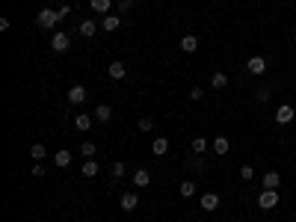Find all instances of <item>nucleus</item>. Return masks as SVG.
Wrapping results in <instances>:
<instances>
[{
	"mask_svg": "<svg viewBox=\"0 0 296 222\" xmlns=\"http://www.w3.org/2000/svg\"><path fill=\"white\" fill-rule=\"evenodd\" d=\"M89 6H92V12H98V15H107L110 6H113V0H89Z\"/></svg>",
	"mask_w": 296,
	"mask_h": 222,
	"instance_id": "nucleus-17",
	"label": "nucleus"
},
{
	"mask_svg": "<svg viewBox=\"0 0 296 222\" xmlns=\"http://www.w3.org/2000/svg\"><path fill=\"white\" fill-rule=\"evenodd\" d=\"M80 154H83V157H86V160H92V157H95V154H98V145H95V142H92V139H86V142H83V145H80Z\"/></svg>",
	"mask_w": 296,
	"mask_h": 222,
	"instance_id": "nucleus-20",
	"label": "nucleus"
},
{
	"mask_svg": "<svg viewBox=\"0 0 296 222\" xmlns=\"http://www.w3.org/2000/svg\"><path fill=\"white\" fill-rule=\"evenodd\" d=\"M293 119H296V110H293L290 104H281V107L276 110V122H278V125H290Z\"/></svg>",
	"mask_w": 296,
	"mask_h": 222,
	"instance_id": "nucleus-3",
	"label": "nucleus"
},
{
	"mask_svg": "<svg viewBox=\"0 0 296 222\" xmlns=\"http://www.w3.org/2000/svg\"><path fill=\"white\" fill-rule=\"evenodd\" d=\"M54 163H56L59 169H68V163H71V154H68V151H56V154H54Z\"/></svg>",
	"mask_w": 296,
	"mask_h": 222,
	"instance_id": "nucleus-26",
	"label": "nucleus"
},
{
	"mask_svg": "<svg viewBox=\"0 0 296 222\" xmlns=\"http://www.w3.org/2000/svg\"><path fill=\"white\" fill-rule=\"evenodd\" d=\"M95 125V116H89V113H77V119H74V128L77 130H89Z\"/></svg>",
	"mask_w": 296,
	"mask_h": 222,
	"instance_id": "nucleus-13",
	"label": "nucleus"
},
{
	"mask_svg": "<svg viewBox=\"0 0 296 222\" xmlns=\"http://www.w3.org/2000/svg\"><path fill=\"white\" fill-rule=\"evenodd\" d=\"M151 151H154L157 157H163V154L169 151V139H166V136H157V139L151 142Z\"/></svg>",
	"mask_w": 296,
	"mask_h": 222,
	"instance_id": "nucleus-15",
	"label": "nucleus"
},
{
	"mask_svg": "<svg viewBox=\"0 0 296 222\" xmlns=\"http://www.w3.org/2000/svg\"><path fill=\"white\" fill-rule=\"evenodd\" d=\"M234 222H243V219H234Z\"/></svg>",
	"mask_w": 296,
	"mask_h": 222,
	"instance_id": "nucleus-35",
	"label": "nucleus"
},
{
	"mask_svg": "<svg viewBox=\"0 0 296 222\" xmlns=\"http://www.w3.org/2000/svg\"><path fill=\"white\" fill-rule=\"evenodd\" d=\"M225 86H228V77L222 71H216L213 77H210V89H225Z\"/></svg>",
	"mask_w": 296,
	"mask_h": 222,
	"instance_id": "nucleus-21",
	"label": "nucleus"
},
{
	"mask_svg": "<svg viewBox=\"0 0 296 222\" xmlns=\"http://www.w3.org/2000/svg\"><path fill=\"white\" fill-rule=\"evenodd\" d=\"M240 178H243V181H252V178H255V169H252V166H243V169H240Z\"/></svg>",
	"mask_w": 296,
	"mask_h": 222,
	"instance_id": "nucleus-29",
	"label": "nucleus"
},
{
	"mask_svg": "<svg viewBox=\"0 0 296 222\" xmlns=\"http://www.w3.org/2000/svg\"><path fill=\"white\" fill-rule=\"evenodd\" d=\"M278 204V190H261V196H258V207L261 210H273Z\"/></svg>",
	"mask_w": 296,
	"mask_h": 222,
	"instance_id": "nucleus-2",
	"label": "nucleus"
},
{
	"mask_svg": "<svg viewBox=\"0 0 296 222\" xmlns=\"http://www.w3.org/2000/svg\"><path fill=\"white\" fill-rule=\"evenodd\" d=\"M56 12H59V21H62V18H68V12H71V6H68V3H62V6H59Z\"/></svg>",
	"mask_w": 296,
	"mask_h": 222,
	"instance_id": "nucleus-33",
	"label": "nucleus"
},
{
	"mask_svg": "<svg viewBox=\"0 0 296 222\" xmlns=\"http://www.w3.org/2000/svg\"><path fill=\"white\" fill-rule=\"evenodd\" d=\"M133 184H136V190H145L148 184H151V175H148L145 169H136V175H133Z\"/></svg>",
	"mask_w": 296,
	"mask_h": 222,
	"instance_id": "nucleus-14",
	"label": "nucleus"
},
{
	"mask_svg": "<svg viewBox=\"0 0 296 222\" xmlns=\"http://www.w3.org/2000/svg\"><path fill=\"white\" fill-rule=\"evenodd\" d=\"M80 172H83V178H95V175H98V163H95V160H83Z\"/></svg>",
	"mask_w": 296,
	"mask_h": 222,
	"instance_id": "nucleus-24",
	"label": "nucleus"
},
{
	"mask_svg": "<svg viewBox=\"0 0 296 222\" xmlns=\"http://www.w3.org/2000/svg\"><path fill=\"white\" fill-rule=\"evenodd\" d=\"M83 101H86V86L74 83V86L68 89V104H74V107H77V104H83Z\"/></svg>",
	"mask_w": 296,
	"mask_h": 222,
	"instance_id": "nucleus-5",
	"label": "nucleus"
},
{
	"mask_svg": "<svg viewBox=\"0 0 296 222\" xmlns=\"http://www.w3.org/2000/svg\"><path fill=\"white\" fill-rule=\"evenodd\" d=\"M92 116H95V122H104V125H107L110 119H113V107H110V104H98Z\"/></svg>",
	"mask_w": 296,
	"mask_h": 222,
	"instance_id": "nucleus-9",
	"label": "nucleus"
},
{
	"mask_svg": "<svg viewBox=\"0 0 296 222\" xmlns=\"http://www.w3.org/2000/svg\"><path fill=\"white\" fill-rule=\"evenodd\" d=\"M178 193H181L184 199H193V196H196V184H193V181H184L181 187H178Z\"/></svg>",
	"mask_w": 296,
	"mask_h": 222,
	"instance_id": "nucleus-25",
	"label": "nucleus"
},
{
	"mask_svg": "<svg viewBox=\"0 0 296 222\" xmlns=\"http://www.w3.org/2000/svg\"><path fill=\"white\" fill-rule=\"evenodd\" d=\"M119 204H122V210H128V213H130V210H136V207H139V196H136V193H125Z\"/></svg>",
	"mask_w": 296,
	"mask_h": 222,
	"instance_id": "nucleus-11",
	"label": "nucleus"
},
{
	"mask_svg": "<svg viewBox=\"0 0 296 222\" xmlns=\"http://www.w3.org/2000/svg\"><path fill=\"white\" fill-rule=\"evenodd\" d=\"M45 154H48V151H45L42 142H36V145L30 148V157H33V160H45Z\"/></svg>",
	"mask_w": 296,
	"mask_h": 222,
	"instance_id": "nucleus-27",
	"label": "nucleus"
},
{
	"mask_svg": "<svg viewBox=\"0 0 296 222\" xmlns=\"http://www.w3.org/2000/svg\"><path fill=\"white\" fill-rule=\"evenodd\" d=\"M110 172H113V181L125 178V163H122V160H113V169H110Z\"/></svg>",
	"mask_w": 296,
	"mask_h": 222,
	"instance_id": "nucleus-28",
	"label": "nucleus"
},
{
	"mask_svg": "<svg viewBox=\"0 0 296 222\" xmlns=\"http://www.w3.org/2000/svg\"><path fill=\"white\" fill-rule=\"evenodd\" d=\"M190 148H193V154H204L207 151V139L204 136H193L190 139Z\"/></svg>",
	"mask_w": 296,
	"mask_h": 222,
	"instance_id": "nucleus-19",
	"label": "nucleus"
},
{
	"mask_svg": "<svg viewBox=\"0 0 296 222\" xmlns=\"http://www.w3.org/2000/svg\"><path fill=\"white\" fill-rule=\"evenodd\" d=\"M278 184H281V175H278L276 169H270V172L261 178V187H264V190H278Z\"/></svg>",
	"mask_w": 296,
	"mask_h": 222,
	"instance_id": "nucleus-6",
	"label": "nucleus"
},
{
	"mask_svg": "<svg viewBox=\"0 0 296 222\" xmlns=\"http://www.w3.org/2000/svg\"><path fill=\"white\" fill-rule=\"evenodd\" d=\"M151 128H154V122L148 119V116H142V119H139V130H151Z\"/></svg>",
	"mask_w": 296,
	"mask_h": 222,
	"instance_id": "nucleus-30",
	"label": "nucleus"
},
{
	"mask_svg": "<svg viewBox=\"0 0 296 222\" xmlns=\"http://www.w3.org/2000/svg\"><path fill=\"white\" fill-rule=\"evenodd\" d=\"M51 48H54L56 54H65V51L71 48V42H68V36H65V33H54V39H51Z\"/></svg>",
	"mask_w": 296,
	"mask_h": 222,
	"instance_id": "nucleus-7",
	"label": "nucleus"
},
{
	"mask_svg": "<svg viewBox=\"0 0 296 222\" xmlns=\"http://www.w3.org/2000/svg\"><path fill=\"white\" fill-rule=\"evenodd\" d=\"M95 30H98V24H95L92 18H86V21L80 24V36H86V39H92V36H95Z\"/></svg>",
	"mask_w": 296,
	"mask_h": 222,
	"instance_id": "nucleus-22",
	"label": "nucleus"
},
{
	"mask_svg": "<svg viewBox=\"0 0 296 222\" xmlns=\"http://www.w3.org/2000/svg\"><path fill=\"white\" fill-rule=\"evenodd\" d=\"M228 151H231V139H228V136H216V139H213V154L225 157Z\"/></svg>",
	"mask_w": 296,
	"mask_h": 222,
	"instance_id": "nucleus-8",
	"label": "nucleus"
},
{
	"mask_svg": "<svg viewBox=\"0 0 296 222\" xmlns=\"http://www.w3.org/2000/svg\"><path fill=\"white\" fill-rule=\"evenodd\" d=\"M270 95H273V86H258V89H255V101H258V104L270 101Z\"/></svg>",
	"mask_w": 296,
	"mask_h": 222,
	"instance_id": "nucleus-23",
	"label": "nucleus"
},
{
	"mask_svg": "<svg viewBox=\"0 0 296 222\" xmlns=\"http://www.w3.org/2000/svg\"><path fill=\"white\" fill-rule=\"evenodd\" d=\"M101 27H104L107 33H113V30H119V27H122V18H119V15H107V18L101 21Z\"/></svg>",
	"mask_w": 296,
	"mask_h": 222,
	"instance_id": "nucleus-18",
	"label": "nucleus"
},
{
	"mask_svg": "<svg viewBox=\"0 0 296 222\" xmlns=\"http://www.w3.org/2000/svg\"><path fill=\"white\" fill-rule=\"evenodd\" d=\"M33 178H45V166H42V163L33 166Z\"/></svg>",
	"mask_w": 296,
	"mask_h": 222,
	"instance_id": "nucleus-32",
	"label": "nucleus"
},
{
	"mask_svg": "<svg viewBox=\"0 0 296 222\" xmlns=\"http://www.w3.org/2000/svg\"><path fill=\"white\" fill-rule=\"evenodd\" d=\"M199 204H202L207 213H213V210L219 207V196H216V193H204V196L199 199Z\"/></svg>",
	"mask_w": 296,
	"mask_h": 222,
	"instance_id": "nucleus-10",
	"label": "nucleus"
},
{
	"mask_svg": "<svg viewBox=\"0 0 296 222\" xmlns=\"http://www.w3.org/2000/svg\"><path fill=\"white\" fill-rule=\"evenodd\" d=\"M36 24H39L42 30H51V27L59 24V12L56 9H42L39 15H36Z\"/></svg>",
	"mask_w": 296,
	"mask_h": 222,
	"instance_id": "nucleus-1",
	"label": "nucleus"
},
{
	"mask_svg": "<svg viewBox=\"0 0 296 222\" xmlns=\"http://www.w3.org/2000/svg\"><path fill=\"white\" fill-rule=\"evenodd\" d=\"M119 9H122V12H128V9H133V0H119Z\"/></svg>",
	"mask_w": 296,
	"mask_h": 222,
	"instance_id": "nucleus-34",
	"label": "nucleus"
},
{
	"mask_svg": "<svg viewBox=\"0 0 296 222\" xmlns=\"http://www.w3.org/2000/svg\"><path fill=\"white\" fill-rule=\"evenodd\" d=\"M246 68H249V74H255V77H261V74L267 71V59H264V56H252V59L246 62Z\"/></svg>",
	"mask_w": 296,
	"mask_h": 222,
	"instance_id": "nucleus-4",
	"label": "nucleus"
},
{
	"mask_svg": "<svg viewBox=\"0 0 296 222\" xmlns=\"http://www.w3.org/2000/svg\"><path fill=\"white\" fill-rule=\"evenodd\" d=\"M202 95H204L202 86H193V89H190V98H193V101H202Z\"/></svg>",
	"mask_w": 296,
	"mask_h": 222,
	"instance_id": "nucleus-31",
	"label": "nucleus"
},
{
	"mask_svg": "<svg viewBox=\"0 0 296 222\" xmlns=\"http://www.w3.org/2000/svg\"><path fill=\"white\" fill-rule=\"evenodd\" d=\"M107 74H110V80H122L125 74H128V65L125 62H113V65L107 68Z\"/></svg>",
	"mask_w": 296,
	"mask_h": 222,
	"instance_id": "nucleus-12",
	"label": "nucleus"
},
{
	"mask_svg": "<svg viewBox=\"0 0 296 222\" xmlns=\"http://www.w3.org/2000/svg\"><path fill=\"white\" fill-rule=\"evenodd\" d=\"M196 48H199V39H196V36H190V33H187V36H184V39H181V51H184V54H193Z\"/></svg>",
	"mask_w": 296,
	"mask_h": 222,
	"instance_id": "nucleus-16",
	"label": "nucleus"
}]
</instances>
